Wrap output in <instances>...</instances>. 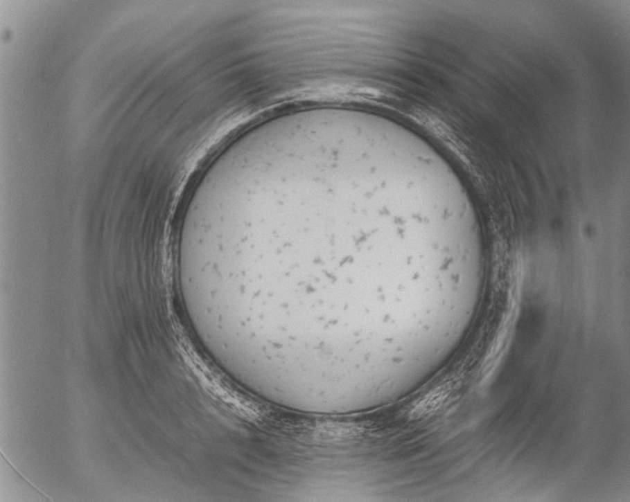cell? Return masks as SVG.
I'll use <instances>...</instances> for the list:
<instances>
[{
	"instance_id": "1",
	"label": "cell",
	"mask_w": 630,
	"mask_h": 502,
	"mask_svg": "<svg viewBox=\"0 0 630 502\" xmlns=\"http://www.w3.org/2000/svg\"><path fill=\"white\" fill-rule=\"evenodd\" d=\"M448 394H449V390L445 386H441L438 389L432 391L423 397L419 403L416 404L415 408L412 410L413 417H424L429 413L434 412L444 402Z\"/></svg>"
}]
</instances>
